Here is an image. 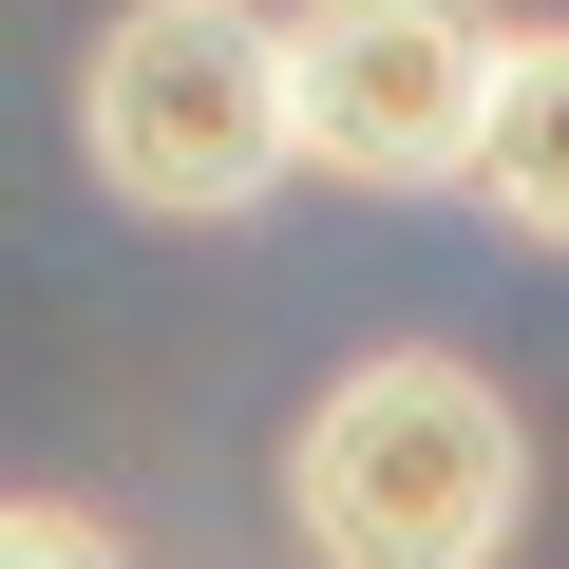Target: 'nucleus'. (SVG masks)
Wrapping results in <instances>:
<instances>
[{
	"label": "nucleus",
	"instance_id": "20e7f679",
	"mask_svg": "<svg viewBox=\"0 0 569 569\" xmlns=\"http://www.w3.org/2000/svg\"><path fill=\"white\" fill-rule=\"evenodd\" d=\"M475 209H493L512 247H569V20H531V39H512V96H493Z\"/></svg>",
	"mask_w": 569,
	"mask_h": 569
},
{
	"label": "nucleus",
	"instance_id": "39448f33",
	"mask_svg": "<svg viewBox=\"0 0 569 569\" xmlns=\"http://www.w3.org/2000/svg\"><path fill=\"white\" fill-rule=\"evenodd\" d=\"M0 569H133V550H114L77 493H20V512H0Z\"/></svg>",
	"mask_w": 569,
	"mask_h": 569
},
{
	"label": "nucleus",
	"instance_id": "f257e3e1",
	"mask_svg": "<svg viewBox=\"0 0 569 569\" xmlns=\"http://www.w3.org/2000/svg\"><path fill=\"white\" fill-rule=\"evenodd\" d=\"M284 531H305V569H512L531 531V418L399 342L361 380L305 399V437H284Z\"/></svg>",
	"mask_w": 569,
	"mask_h": 569
},
{
	"label": "nucleus",
	"instance_id": "7ed1b4c3",
	"mask_svg": "<svg viewBox=\"0 0 569 569\" xmlns=\"http://www.w3.org/2000/svg\"><path fill=\"white\" fill-rule=\"evenodd\" d=\"M512 39L531 20H493V0H305V20H284V58H305V171L399 190V209L475 190Z\"/></svg>",
	"mask_w": 569,
	"mask_h": 569
},
{
	"label": "nucleus",
	"instance_id": "f03ea898",
	"mask_svg": "<svg viewBox=\"0 0 569 569\" xmlns=\"http://www.w3.org/2000/svg\"><path fill=\"white\" fill-rule=\"evenodd\" d=\"M77 152L152 228H228L305 171V58L266 0H114L77 58Z\"/></svg>",
	"mask_w": 569,
	"mask_h": 569
}]
</instances>
